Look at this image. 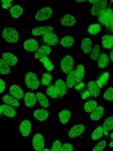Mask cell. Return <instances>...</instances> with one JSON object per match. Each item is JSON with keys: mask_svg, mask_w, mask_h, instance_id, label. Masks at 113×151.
I'll return each mask as SVG.
<instances>
[{"mask_svg": "<svg viewBox=\"0 0 113 151\" xmlns=\"http://www.w3.org/2000/svg\"><path fill=\"white\" fill-rule=\"evenodd\" d=\"M113 18V10L107 7L99 14L96 20V23L101 26L102 30L104 32Z\"/></svg>", "mask_w": 113, "mask_h": 151, "instance_id": "cell-1", "label": "cell"}, {"mask_svg": "<svg viewBox=\"0 0 113 151\" xmlns=\"http://www.w3.org/2000/svg\"><path fill=\"white\" fill-rule=\"evenodd\" d=\"M1 35L2 38L10 43L17 42L19 38L18 32L14 28L10 27H7L4 28Z\"/></svg>", "mask_w": 113, "mask_h": 151, "instance_id": "cell-2", "label": "cell"}, {"mask_svg": "<svg viewBox=\"0 0 113 151\" xmlns=\"http://www.w3.org/2000/svg\"><path fill=\"white\" fill-rule=\"evenodd\" d=\"M25 84L30 89L35 90L40 86V81L37 76L32 72H29L26 74L24 79Z\"/></svg>", "mask_w": 113, "mask_h": 151, "instance_id": "cell-3", "label": "cell"}, {"mask_svg": "<svg viewBox=\"0 0 113 151\" xmlns=\"http://www.w3.org/2000/svg\"><path fill=\"white\" fill-rule=\"evenodd\" d=\"M110 73L107 71L99 72L94 79L100 89L105 88L107 85L110 78Z\"/></svg>", "mask_w": 113, "mask_h": 151, "instance_id": "cell-4", "label": "cell"}, {"mask_svg": "<svg viewBox=\"0 0 113 151\" xmlns=\"http://www.w3.org/2000/svg\"><path fill=\"white\" fill-rule=\"evenodd\" d=\"M74 66V60L71 56L69 55L64 56L60 63V67L64 74L68 73L73 70Z\"/></svg>", "mask_w": 113, "mask_h": 151, "instance_id": "cell-5", "label": "cell"}, {"mask_svg": "<svg viewBox=\"0 0 113 151\" xmlns=\"http://www.w3.org/2000/svg\"><path fill=\"white\" fill-rule=\"evenodd\" d=\"M32 145L33 148L36 151H41L45 146L44 138L40 132L36 133L33 136L32 141Z\"/></svg>", "mask_w": 113, "mask_h": 151, "instance_id": "cell-6", "label": "cell"}, {"mask_svg": "<svg viewBox=\"0 0 113 151\" xmlns=\"http://www.w3.org/2000/svg\"><path fill=\"white\" fill-rule=\"evenodd\" d=\"M53 14L52 9L49 6H45L38 11L35 16V19L39 21L47 20Z\"/></svg>", "mask_w": 113, "mask_h": 151, "instance_id": "cell-7", "label": "cell"}, {"mask_svg": "<svg viewBox=\"0 0 113 151\" xmlns=\"http://www.w3.org/2000/svg\"><path fill=\"white\" fill-rule=\"evenodd\" d=\"M42 40L47 45L54 46L58 43L59 37L55 33L51 32L44 34L42 37Z\"/></svg>", "mask_w": 113, "mask_h": 151, "instance_id": "cell-8", "label": "cell"}, {"mask_svg": "<svg viewBox=\"0 0 113 151\" xmlns=\"http://www.w3.org/2000/svg\"><path fill=\"white\" fill-rule=\"evenodd\" d=\"M32 125L31 121L26 119L21 122L19 127V130L21 136L23 137H29L32 130Z\"/></svg>", "mask_w": 113, "mask_h": 151, "instance_id": "cell-9", "label": "cell"}, {"mask_svg": "<svg viewBox=\"0 0 113 151\" xmlns=\"http://www.w3.org/2000/svg\"><path fill=\"white\" fill-rule=\"evenodd\" d=\"M107 6V0H99L92 6L90 10V14L92 15L98 17Z\"/></svg>", "mask_w": 113, "mask_h": 151, "instance_id": "cell-10", "label": "cell"}, {"mask_svg": "<svg viewBox=\"0 0 113 151\" xmlns=\"http://www.w3.org/2000/svg\"><path fill=\"white\" fill-rule=\"evenodd\" d=\"M111 63L109 56L105 52L100 54L97 59V65L99 68L102 69L107 68Z\"/></svg>", "mask_w": 113, "mask_h": 151, "instance_id": "cell-11", "label": "cell"}, {"mask_svg": "<svg viewBox=\"0 0 113 151\" xmlns=\"http://www.w3.org/2000/svg\"><path fill=\"white\" fill-rule=\"evenodd\" d=\"M85 130L83 124H79L73 126L69 130L68 135L71 138H75L80 136Z\"/></svg>", "mask_w": 113, "mask_h": 151, "instance_id": "cell-12", "label": "cell"}, {"mask_svg": "<svg viewBox=\"0 0 113 151\" xmlns=\"http://www.w3.org/2000/svg\"><path fill=\"white\" fill-rule=\"evenodd\" d=\"M39 44L38 41L33 38H29L25 40L23 43V47L26 51L33 52L38 48Z\"/></svg>", "mask_w": 113, "mask_h": 151, "instance_id": "cell-13", "label": "cell"}, {"mask_svg": "<svg viewBox=\"0 0 113 151\" xmlns=\"http://www.w3.org/2000/svg\"><path fill=\"white\" fill-rule=\"evenodd\" d=\"M37 99L34 93L31 92H26L24 96V101L25 105L28 108H32L36 104Z\"/></svg>", "mask_w": 113, "mask_h": 151, "instance_id": "cell-14", "label": "cell"}, {"mask_svg": "<svg viewBox=\"0 0 113 151\" xmlns=\"http://www.w3.org/2000/svg\"><path fill=\"white\" fill-rule=\"evenodd\" d=\"M9 92L11 95L18 99H21L24 95L22 88L16 85L11 86L9 88Z\"/></svg>", "mask_w": 113, "mask_h": 151, "instance_id": "cell-15", "label": "cell"}, {"mask_svg": "<svg viewBox=\"0 0 113 151\" xmlns=\"http://www.w3.org/2000/svg\"><path fill=\"white\" fill-rule=\"evenodd\" d=\"M0 114L12 118L15 117L16 114V110L12 106L6 104H2L0 107Z\"/></svg>", "mask_w": 113, "mask_h": 151, "instance_id": "cell-16", "label": "cell"}, {"mask_svg": "<svg viewBox=\"0 0 113 151\" xmlns=\"http://www.w3.org/2000/svg\"><path fill=\"white\" fill-rule=\"evenodd\" d=\"M87 30L89 35L96 37L100 34L102 29L100 25L96 23L89 24L87 28Z\"/></svg>", "mask_w": 113, "mask_h": 151, "instance_id": "cell-17", "label": "cell"}, {"mask_svg": "<svg viewBox=\"0 0 113 151\" xmlns=\"http://www.w3.org/2000/svg\"><path fill=\"white\" fill-rule=\"evenodd\" d=\"M33 116L36 120L40 122H43L48 118L49 116V113L45 109H39L34 111L33 114Z\"/></svg>", "mask_w": 113, "mask_h": 151, "instance_id": "cell-18", "label": "cell"}, {"mask_svg": "<svg viewBox=\"0 0 113 151\" xmlns=\"http://www.w3.org/2000/svg\"><path fill=\"white\" fill-rule=\"evenodd\" d=\"M101 44L103 49H111L113 47V35L107 34L103 35L101 40Z\"/></svg>", "mask_w": 113, "mask_h": 151, "instance_id": "cell-19", "label": "cell"}, {"mask_svg": "<svg viewBox=\"0 0 113 151\" xmlns=\"http://www.w3.org/2000/svg\"><path fill=\"white\" fill-rule=\"evenodd\" d=\"M53 29L49 26H43L36 27L31 31V34L34 36H38L49 32H52Z\"/></svg>", "mask_w": 113, "mask_h": 151, "instance_id": "cell-20", "label": "cell"}, {"mask_svg": "<svg viewBox=\"0 0 113 151\" xmlns=\"http://www.w3.org/2000/svg\"><path fill=\"white\" fill-rule=\"evenodd\" d=\"M2 59L8 65L14 66L18 62V58L14 54L10 52H6L3 54Z\"/></svg>", "mask_w": 113, "mask_h": 151, "instance_id": "cell-21", "label": "cell"}, {"mask_svg": "<svg viewBox=\"0 0 113 151\" xmlns=\"http://www.w3.org/2000/svg\"><path fill=\"white\" fill-rule=\"evenodd\" d=\"M52 49L50 46L46 45H43L35 52L34 58L35 59H37L47 56L50 53Z\"/></svg>", "mask_w": 113, "mask_h": 151, "instance_id": "cell-22", "label": "cell"}, {"mask_svg": "<svg viewBox=\"0 0 113 151\" xmlns=\"http://www.w3.org/2000/svg\"><path fill=\"white\" fill-rule=\"evenodd\" d=\"M55 85L61 97L65 96L67 92L68 88L65 82L61 79L56 80L55 82Z\"/></svg>", "mask_w": 113, "mask_h": 151, "instance_id": "cell-23", "label": "cell"}, {"mask_svg": "<svg viewBox=\"0 0 113 151\" xmlns=\"http://www.w3.org/2000/svg\"><path fill=\"white\" fill-rule=\"evenodd\" d=\"M39 61L48 71H51L54 69V63L49 56L47 55L42 57L39 59Z\"/></svg>", "mask_w": 113, "mask_h": 151, "instance_id": "cell-24", "label": "cell"}, {"mask_svg": "<svg viewBox=\"0 0 113 151\" xmlns=\"http://www.w3.org/2000/svg\"><path fill=\"white\" fill-rule=\"evenodd\" d=\"M75 17L69 14H66L61 18V23L63 26L66 27L73 26L76 23Z\"/></svg>", "mask_w": 113, "mask_h": 151, "instance_id": "cell-25", "label": "cell"}, {"mask_svg": "<svg viewBox=\"0 0 113 151\" xmlns=\"http://www.w3.org/2000/svg\"><path fill=\"white\" fill-rule=\"evenodd\" d=\"M88 88L92 97H96L100 93V90L95 82L93 80L90 81L88 83Z\"/></svg>", "mask_w": 113, "mask_h": 151, "instance_id": "cell-26", "label": "cell"}, {"mask_svg": "<svg viewBox=\"0 0 113 151\" xmlns=\"http://www.w3.org/2000/svg\"><path fill=\"white\" fill-rule=\"evenodd\" d=\"M93 46L92 40L89 37L84 38L81 43V47L83 52L89 54L91 51Z\"/></svg>", "mask_w": 113, "mask_h": 151, "instance_id": "cell-27", "label": "cell"}, {"mask_svg": "<svg viewBox=\"0 0 113 151\" xmlns=\"http://www.w3.org/2000/svg\"><path fill=\"white\" fill-rule=\"evenodd\" d=\"M2 100L5 104L12 107H18L20 105V103L17 99L8 94L4 95Z\"/></svg>", "mask_w": 113, "mask_h": 151, "instance_id": "cell-28", "label": "cell"}, {"mask_svg": "<svg viewBox=\"0 0 113 151\" xmlns=\"http://www.w3.org/2000/svg\"><path fill=\"white\" fill-rule=\"evenodd\" d=\"M104 112V108L101 106H98L90 114L91 119L94 121H98L103 116Z\"/></svg>", "mask_w": 113, "mask_h": 151, "instance_id": "cell-29", "label": "cell"}, {"mask_svg": "<svg viewBox=\"0 0 113 151\" xmlns=\"http://www.w3.org/2000/svg\"><path fill=\"white\" fill-rule=\"evenodd\" d=\"M85 69L84 66L79 64L77 66L75 70V76L76 82L82 81L84 76Z\"/></svg>", "mask_w": 113, "mask_h": 151, "instance_id": "cell-30", "label": "cell"}, {"mask_svg": "<svg viewBox=\"0 0 113 151\" xmlns=\"http://www.w3.org/2000/svg\"><path fill=\"white\" fill-rule=\"evenodd\" d=\"M36 95L38 103L42 107L44 108L49 107V102L48 98L45 94L37 92Z\"/></svg>", "mask_w": 113, "mask_h": 151, "instance_id": "cell-31", "label": "cell"}, {"mask_svg": "<svg viewBox=\"0 0 113 151\" xmlns=\"http://www.w3.org/2000/svg\"><path fill=\"white\" fill-rule=\"evenodd\" d=\"M97 103L95 100H88L84 105L83 110L86 113H91L97 108Z\"/></svg>", "mask_w": 113, "mask_h": 151, "instance_id": "cell-32", "label": "cell"}, {"mask_svg": "<svg viewBox=\"0 0 113 151\" xmlns=\"http://www.w3.org/2000/svg\"><path fill=\"white\" fill-rule=\"evenodd\" d=\"M58 116L60 124H65L69 122L71 116V113L68 110H63L59 113Z\"/></svg>", "mask_w": 113, "mask_h": 151, "instance_id": "cell-33", "label": "cell"}, {"mask_svg": "<svg viewBox=\"0 0 113 151\" xmlns=\"http://www.w3.org/2000/svg\"><path fill=\"white\" fill-rule=\"evenodd\" d=\"M75 73V70H72L67 76L66 83L68 89H70L73 88L76 83Z\"/></svg>", "mask_w": 113, "mask_h": 151, "instance_id": "cell-34", "label": "cell"}, {"mask_svg": "<svg viewBox=\"0 0 113 151\" xmlns=\"http://www.w3.org/2000/svg\"><path fill=\"white\" fill-rule=\"evenodd\" d=\"M104 131L102 126H98L94 130L92 133V139L94 141H96L102 138L104 135Z\"/></svg>", "mask_w": 113, "mask_h": 151, "instance_id": "cell-35", "label": "cell"}, {"mask_svg": "<svg viewBox=\"0 0 113 151\" xmlns=\"http://www.w3.org/2000/svg\"><path fill=\"white\" fill-rule=\"evenodd\" d=\"M74 43V38L71 36L67 35L62 38L60 45L63 47L70 48L73 46Z\"/></svg>", "mask_w": 113, "mask_h": 151, "instance_id": "cell-36", "label": "cell"}, {"mask_svg": "<svg viewBox=\"0 0 113 151\" xmlns=\"http://www.w3.org/2000/svg\"><path fill=\"white\" fill-rule=\"evenodd\" d=\"M23 8L19 5L13 6L9 11L11 16L14 18H18L23 14Z\"/></svg>", "mask_w": 113, "mask_h": 151, "instance_id": "cell-37", "label": "cell"}, {"mask_svg": "<svg viewBox=\"0 0 113 151\" xmlns=\"http://www.w3.org/2000/svg\"><path fill=\"white\" fill-rule=\"evenodd\" d=\"M46 93L49 97L52 99H57L61 98L55 84L51 85L48 87L46 90Z\"/></svg>", "mask_w": 113, "mask_h": 151, "instance_id": "cell-38", "label": "cell"}, {"mask_svg": "<svg viewBox=\"0 0 113 151\" xmlns=\"http://www.w3.org/2000/svg\"><path fill=\"white\" fill-rule=\"evenodd\" d=\"M74 91L79 95L88 88L87 84L83 81L79 82H76L73 88Z\"/></svg>", "mask_w": 113, "mask_h": 151, "instance_id": "cell-39", "label": "cell"}, {"mask_svg": "<svg viewBox=\"0 0 113 151\" xmlns=\"http://www.w3.org/2000/svg\"><path fill=\"white\" fill-rule=\"evenodd\" d=\"M102 127L107 132L110 131L113 129V116L108 117L104 121Z\"/></svg>", "mask_w": 113, "mask_h": 151, "instance_id": "cell-40", "label": "cell"}, {"mask_svg": "<svg viewBox=\"0 0 113 151\" xmlns=\"http://www.w3.org/2000/svg\"><path fill=\"white\" fill-rule=\"evenodd\" d=\"M100 51V46L98 44H96L92 48L90 54V58L93 60H97L99 55Z\"/></svg>", "mask_w": 113, "mask_h": 151, "instance_id": "cell-41", "label": "cell"}, {"mask_svg": "<svg viewBox=\"0 0 113 151\" xmlns=\"http://www.w3.org/2000/svg\"><path fill=\"white\" fill-rule=\"evenodd\" d=\"M52 81V76L48 73H45L42 75L41 79V84L43 86L49 85Z\"/></svg>", "mask_w": 113, "mask_h": 151, "instance_id": "cell-42", "label": "cell"}, {"mask_svg": "<svg viewBox=\"0 0 113 151\" xmlns=\"http://www.w3.org/2000/svg\"><path fill=\"white\" fill-rule=\"evenodd\" d=\"M10 72V68L2 59L0 60V73L2 74L9 73Z\"/></svg>", "mask_w": 113, "mask_h": 151, "instance_id": "cell-43", "label": "cell"}, {"mask_svg": "<svg viewBox=\"0 0 113 151\" xmlns=\"http://www.w3.org/2000/svg\"><path fill=\"white\" fill-rule=\"evenodd\" d=\"M103 97L108 101H113V87H109L105 91Z\"/></svg>", "mask_w": 113, "mask_h": 151, "instance_id": "cell-44", "label": "cell"}, {"mask_svg": "<svg viewBox=\"0 0 113 151\" xmlns=\"http://www.w3.org/2000/svg\"><path fill=\"white\" fill-rule=\"evenodd\" d=\"M106 145V141L104 140H102L95 145L92 151H102Z\"/></svg>", "mask_w": 113, "mask_h": 151, "instance_id": "cell-45", "label": "cell"}, {"mask_svg": "<svg viewBox=\"0 0 113 151\" xmlns=\"http://www.w3.org/2000/svg\"><path fill=\"white\" fill-rule=\"evenodd\" d=\"M62 146V143L60 141L56 140L54 141L51 145L50 151H59Z\"/></svg>", "mask_w": 113, "mask_h": 151, "instance_id": "cell-46", "label": "cell"}, {"mask_svg": "<svg viewBox=\"0 0 113 151\" xmlns=\"http://www.w3.org/2000/svg\"><path fill=\"white\" fill-rule=\"evenodd\" d=\"M14 4V0H1V6L4 9H9Z\"/></svg>", "mask_w": 113, "mask_h": 151, "instance_id": "cell-47", "label": "cell"}, {"mask_svg": "<svg viewBox=\"0 0 113 151\" xmlns=\"http://www.w3.org/2000/svg\"><path fill=\"white\" fill-rule=\"evenodd\" d=\"M72 145L70 143H65L62 145L59 151H74Z\"/></svg>", "mask_w": 113, "mask_h": 151, "instance_id": "cell-48", "label": "cell"}, {"mask_svg": "<svg viewBox=\"0 0 113 151\" xmlns=\"http://www.w3.org/2000/svg\"><path fill=\"white\" fill-rule=\"evenodd\" d=\"M104 32L106 33V34L113 35V18Z\"/></svg>", "mask_w": 113, "mask_h": 151, "instance_id": "cell-49", "label": "cell"}, {"mask_svg": "<svg viewBox=\"0 0 113 151\" xmlns=\"http://www.w3.org/2000/svg\"><path fill=\"white\" fill-rule=\"evenodd\" d=\"M6 88V83L3 79H0V93H2L5 90Z\"/></svg>", "mask_w": 113, "mask_h": 151, "instance_id": "cell-50", "label": "cell"}, {"mask_svg": "<svg viewBox=\"0 0 113 151\" xmlns=\"http://www.w3.org/2000/svg\"><path fill=\"white\" fill-rule=\"evenodd\" d=\"M107 138L109 141L113 140V132L109 134L107 137Z\"/></svg>", "mask_w": 113, "mask_h": 151, "instance_id": "cell-51", "label": "cell"}, {"mask_svg": "<svg viewBox=\"0 0 113 151\" xmlns=\"http://www.w3.org/2000/svg\"><path fill=\"white\" fill-rule=\"evenodd\" d=\"M109 57L111 61L113 62V48L110 52Z\"/></svg>", "mask_w": 113, "mask_h": 151, "instance_id": "cell-52", "label": "cell"}, {"mask_svg": "<svg viewBox=\"0 0 113 151\" xmlns=\"http://www.w3.org/2000/svg\"><path fill=\"white\" fill-rule=\"evenodd\" d=\"M109 146L110 147L113 148V140L110 142L109 144Z\"/></svg>", "mask_w": 113, "mask_h": 151, "instance_id": "cell-53", "label": "cell"}, {"mask_svg": "<svg viewBox=\"0 0 113 151\" xmlns=\"http://www.w3.org/2000/svg\"><path fill=\"white\" fill-rule=\"evenodd\" d=\"M99 0H92V1H89V2L92 4H94L97 2H98Z\"/></svg>", "mask_w": 113, "mask_h": 151, "instance_id": "cell-54", "label": "cell"}, {"mask_svg": "<svg viewBox=\"0 0 113 151\" xmlns=\"http://www.w3.org/2000/svg\"><path fill=\"white\" fill-rule=\"evenodd\" d=\"M86 0H75V1L77 2L78 3H82L84 2H85V1H86Z\"/></svg>", "mask_w": 113, "mask_h": 151, "instance_id": "cell-55", "label": "cell"}, {"mask_svg": "<svg viewBox=\"0 0 113 151\" xmlns=\"http://www.w3.org/2000/svg\"><path fill=\"white\" fill-rule=\"evenodd\" d=\"M42 151H50L49 149L47 148H44L42 150Z\"/></svg>", "mask_w": 113, "mask_h": 151, "instance_id": "cell-56", "label": "cell"}, {"mask_svg": "<svg viewBox=\"0 0 113 151\" xmlns=\"http://www.w3.org/2000/svg\"><path fill=\"white\" fill-rule=\"evenodd\" d=\"M111 1V2H113V1Z\"/></svg>", "mask_w": 113, "mask_h": 151, "instance_id": "cell-57", "label": "cell"}, {"mask_svg": "<svg viewBox=\"0 0 113 151\" xmlns=\"http://www.w3.org/2000/svg\"><path fill=\"white\" fill-rule=\"evenodd\" d=\"M112 79H113V78H112Z\"/></svg>", "mask_w": 113, "mask_h": 151, "instance_id": "cell-58", "label": "cell"}, {"mask_svg": "<svg viewBox=\"0 0 113 151\" xmlns=\"http://www.w3.org/2000/svg\"><path fill=\"white\" fill-rule=\"evenodd\" d=\"M112 9V10H113V9Z\"/></svg>", "mask_w": 113, "mask_h": 151, "instance_id": "cell-59", "label": "cell"}]
</instances>
